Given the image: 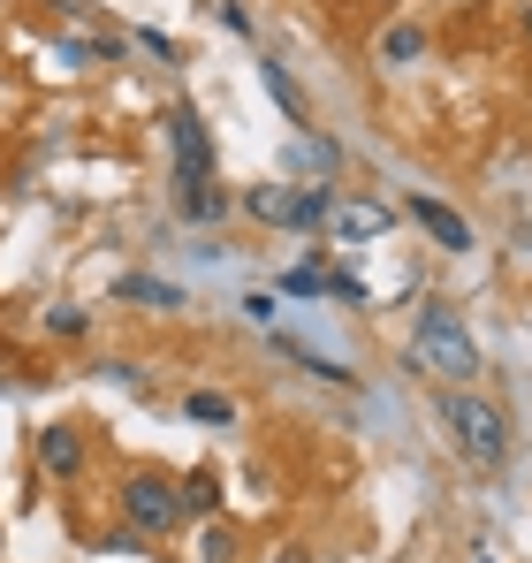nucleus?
Instances as JSON below:
<instances>
[{
    "label": "nucleus",
    "mask_w": 532,
    "mask_h": 563,
    "mask_svg": "<svg viewBox=\"0 0 532 563\" xmlns=\"http://www.w3.org/2000/svg\"><path fill=\"white\" fill-rule=\"evenodd\" d=\"M434 419H442L448 450H456L464 465H479V472L510 465V419H502V404H487V396H472V388H442Z\"/></svg>",
    "instance_id": "1"
},
{
    "label": "nucleus",
    "mask_w": 532,
    "mask_h": 563,
    "mask_svg": "<svg viewBox=\"0 0 532 563\" xmlns=\"http://www.w3.org/2000/svg\"><path fill=\"white\" fill-rule=\"evenodd\" d=\"M411 366H426L434 380H448V388H464V380L479 374V343L464 335V320L448 312L442 297L419 312V328H411Z\"/></svg>",
    "instance_id": "2"
},
{
    "label": "nucleus",
    "mask_w": 532,
    "mask_h": 563,
    "mask_svg": "<svg viewBox=\"0 0 532 563\" xmlns=\"http://www.w3.org/2000/svg\"><path fill=\"white\" fill-rule=\"evenodd\" d=\"M114 503H122V526H130V533H145V541H168V533L182 526V487H176L160 465L122 472Z\"/></svg>",
    "instance_id": "3"
},
{
    "label": "nucleus",
    "mask_w": 532,
    "mask_h": 563,
    "mask_svg": "<svg viewBox=\"0 0 532 563\" xmlns=\"http://www.w3.org/2000/svg\"><path fill=\"white\" fill-rule=\"evenodd\" d=\"M168 145H176V198L213 184V137H206L198 107H168Z\"/></svg>",
    "instance_id": "4"
},
{
    "label": "nucleus",
    "mask_w": 532,
    "mask_h": 563,
    "mask_svg": "<svg viewBox=\"0 0 532 563\" xmlns=\"http://www.w3.org/2000/svg\"><path fill=\"white\" fill-rule=\"evenodd\" d=\"M328 229H335L343 244H373V236L396 229V206H380V198H335V206H328Z\"/></svg>",
    "instance_id": "5"
},
{
    "label": "nucleus",
    "mask_w": 532,
    "mask_h": 563,
    "mask_svg": "<svg viewBox=\"0 0 532 563\" xmlns=\"http://www.w3.org/2000/svg\"><path fill=\"white\" fill-rule=\"evenodd\" d=\"M403 213H411V221H419V229H426L442 252H472V244H479V236H472V221H464L456 206H442V198H411Z\"/></svg>",
    "instance_id": "6"
},
{
    "label": "nucleus",
    "mask_w": 532,
    "mask_h": 563,
    "mask_svg": "<svg viewBox=\"0 0 532 563\" xmlns=\"http://www.w3.org/2000/svg\"><path fill=\"white\" fill-rule=\"evenodd\" d=\"M38 472L46 479H77L85 472V427H38Z\"/></svg>",
    "instance_id": "7"
},
{
    "label": "nucleus",
    "mask_w": 532,
    "mask_h": 563,
    "mask_svg": "<svg viewBox=\"0 0 532 563\" xmlns=\"http://www.w3.org/2000/svg\"><path fill=\"white\" fill-rule=\"evenodd\" d=\"M259 85L274 92V107H281L297 130H312V99H304V85L289 77V62H281V54H266V62H259Z\"/></svg>",
    "instance_id": "8"
},
{
    "label": "nucleus",
    "mask_w": 532,
    "mask_h": 563,
    "mask_svg": "<svg viewBox=\"0 0 532 563\" xmlns=\"http://www.w3.org/2000/svg\"><path fill=\"white\" fill-rule=\"evenodd\" d=\"M419 54H426V31H419V23H388V31L373 38V62H380V69H411Z\"/></svg>",
    "instance_id": "9"
},
{
    "label": "nucleus",
    "mask_w": 532,
    "mask_h": 563,
    "mask_svg": "<svg viewBox=\"0 0 532 563\" xmlns=\"http://www.w3.org/2000/svg\"><path fill=\"white\" fill-rule=\"evenodd\" d=\"M328 206H335V190H328V184H297L289 198H281V229H320Z\"/></svg>",
    "instance_id": "10"
},
{
    "label": "nucleus",
    "mask_w": 532,
    "mask_h": 563,
    "mask_svg": "<svg viewBox=\"0 0 532 563\" xmlns=\"http://www.w3.org/2000/svg\"><path fill=\"white\" fill-rule=\"evenodd\" d=\"M176 487H182V518H213V510H221V472H213V465L182 472Z\"/></svg>",
    "instance_id": "11"
},
{
    "label": "nucleus",
    "mask_w": 532,
    "mask_h": 563,
    "mask_svg": "<svg viewBox=\"0 0 532 563\" xmlns=\"http://www.w3.org/2000/svg\"><path fill=\"white\" fill-rule=\"evenodd\" d=\"M114 297H130V305H160V312L182 305V289H176V282H160V275H122V282H114Z\"/></svg>",
    "instance_id": "12"
},
{
    "label": "nucleus",
    "mask_w": 532,
    "mask_h": 563,
    "mask_svg": "<svg viewBox=\"0 0 532 563\" xmlns=\"http://www.w3.org/2000/svg\"><path fill=\"white\" fill-rule=\"evenodd\" d=\"M182 411H190L198 427H236V404H229L221 388H190V396H182Z\"/></svg>",
    "instance_id": "13"
},
{
    "label": "nucleus",
    "mask_w": 532,
    "mask_h": 563,
    "mask_svg": "<svg viewBox=\"0 0 532 563\" xmlns=\"http://www.w3.org/2000/svg\"><path fill=\"white\" fill-rule=\"evenodd\" d=\"M198 563H244V533L236 526H206L198 533Z\"/></svg>",
    "instance_id": "14"
},
{
    "label": "nucleus",
    "mask_w": 532,
    "mask_h": 563,
    "mask_svg": "<svg viewBox=\"0 0 532 563\" xmlns=\"http://www.w3.org/2000/svg\"><path fill=\"white\" fill-rule=\"evenodd\" d=\"M176 206H182V221H221V213H229V190H213V184H206V190H182Z\"/></svg>",
    "instance_id": "15"
},
{
    "label": "nucleus",
    "mask_w": 532,
    "mask_h": 563,
    "mask_svg": "<svg viewBox=\"0 0 532 563\" xmlns=\"http://www.w3.org/2000/svg\"><path fill=\"white\" fill-rule=\"evenodd\" d=\"M281 198H289L281 184H259L252 198H244V206H252V221H266V229H281Z\"/></svg>",
    "instance_id": "16"
},
{
    "label": "nucleus",
    "mask_w": 532,
    "mask_h": 563,
    "mask_svg": "<svg viewBox=\"0 0 532 563\" xmlns=\"http://www.w3.org/2000/svg\"><path fill=\"white\" fill-rule=\"evenodd\" d=\"M281 289H289V297H328V267H289Z\"/></svg>",
    "instance_id": "17"
},
{
    "label": "nucleus",
    "mask_w": 532,
    "mask_h": 563,
    "mask_svg": "<svg viewBox=\"0 0 532 563\" xmlns=\"http://www.w3.org/2000/svg\"><path fill=\"white\" fill-rule=\"evenodd\" d=\"M328 297H335V305H365V282H357L351 267H328Z\"/></svg>",
    "instance_id": "18"
},
{
    "label": "nucleus",
    "mask_w": 532,
    "mask_h": 563,
    "mask_svg": "<svg viewBox=\"0 0 532 563\" xmlns=\"http://www.w3.org/2000/svg\"><path fill=\"white\" fill-rule=\"evenodd\" d=\"M46 328H54V335H85L91 312H85V305H54V312H46Z\"/></svg>",
    "instance_id": "19"
},
{
    "label": "nucleus",
    "mask_w": 532,
    "mask_h": 563,
    "mask_svg": "<svg viewBox=\"0 0 532 563\" xmlns=\"http://www.w3.org/2000/svg\"><path fill=\"white\" fill-rule=\"evenodd\" d=\"M137 46H145V54H160V62H176V38H168V31H137Z\"/></svg>",
    "instance_id": "20"
},
{
    "label": "nucleus",
    "mask_w": 532,
    "mask_h": 563,
    "mask_svg": "<svg viewBox=\"0 0 532 563\" xmlns=\"http://www.w3.org/2000/svg\"><path fill=\"white\" fill-rule=\"evenodd\" d=\"M274 563H312V556H304V549H289V556H274Z\"/></svg>",
    "instance_id": "21"
},
{
    "label": "nucleus",
    "mask_w": 532,
    "mask_h": 563,
    "mask_svg": "<svg viewBox=\"0 0 532 563\" xmlns=\"http://www.w3.org/2000/svg\"><path fill=\"white\" fill-rule=\"evenodd\" d=\"M518 23H525V38H532V0H525V15H518Z\"/></svg>",
    "instance_id": "22"
}]
</instances>
